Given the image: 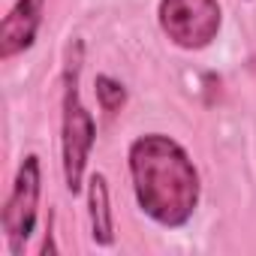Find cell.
I'll return each mask as SVG.
<instances>
[{
	"instance_id": "cell-1",
	"label": "cell",
	"mask_w": 256,
	"mask_h": 256,
	"mask_svg": "<svg viewBox=\"0 0 256 256\" xmlns=\"http://www.w3.org/2000/svg\"><path fill=\"white\" fill-rule=\"evenodd\" d=\"M130 175L139 208L160 226H184L199 205V172L190 154L163 133L139 136L130 151Z\"/></svg>"
},
{
	"instance_id": "cell-5",
	"label": "cell",
	"mask_w": 256,
	"mask_h": 256,
	"mask_svg": "<svg viewBox=\"0 0 256 256\" xmlns=\"http://www.w3.org/2000/svg\"><path fill=\"white\" fill-rule=\"evenodd\" d=\"M42 6H46V0H18L10 10V16L0 22V58L4 60L34 46L36 30L42 24Z\"/></svg>"
},
{
	"instance_id": "cell-7",
	"label": "cell",
	"mask_w": 256,
	"mask_h": 256,
	"mask_svg": "<svg viewBox=\"0 0 256 256\" xmlns=\"http://www.w3.org/2000/svg\"><path fill=\"white\" fill-rule=\"evenodd\" d=\"M94 90H96V100H100L102 112H118L126 102V88L120 82H114L112 76H96L94 78Z\"/></svg>"
},
{
	"instance_id": "cell-2",
	"label": "cell",
	"mask_w": 256,
	"mask_h": 256,
	"mask_svg": "<svg viewBox=\"0 0 256 256\" xmlns=\"http://www.w3.org/2000/svg\"><path fill=\"white\" fill-rule=\"evenodd\" d=\"M78 76H82V40H72L66 48V66H64V100H60V148H64V181L72 196L82 193L84 169L90 160V148L96 142V124L94 114L84 108L78 94Z\"/></svg>"
},
{
	"instance_id": "cell-4",
	"label": "cell",
	"mask_w": 256,
	"mask_h": 256,
	"mask_svg": "<svg viewBox=\"0 0 256 256\" xmlns=\"http://www.w3.org/2000/svg\"><path fill=\"white\" fill-rule=\"evenodd\" d=\"M40 190H42V178H40V157L28 154L24 163L16 172V184L12 193L4 205V232L10 238L12 253H22V247L28 244V238L34 235L36 226V208H40Z\"/></svg>"
},
{
	"instance_id": "cell-6",
	"label": "cell",
	"mask_w": 256,
	"mask_h": 256,
	"mask_svg": "<svg viewBox=\"0 0 256 256\" xmlns=\"http://www.w3.org/2000/svg\"><path fill=\"white\" fill-rule=\"evenodd\" d=\"M88 217H90V238L96 247L114 244V217L108 205V181L106 175H94L88 184Z\"/></svg>"
},
{
	"instance_id": "cell-3",
	"label": "cell",
	"mask_w": 256,
	"mask_h": 256,
	"mask_svg": "<svg viewBox=\"0 0 256 256\" xmlns=\"http://www.w3.org/2000/svg\"><path fill=\"white\" fill-rule=\"evenodd\" d=\"M163 34L187 52L211 46L220 34L223 12L217 0H160L157 10Z\"/></svg>"
}]
</instances>
